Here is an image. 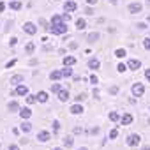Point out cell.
Segmentation results:
<instances>
[{
    "label": "cell",
    "instance_id": "cell-22",
    "mask_svg": "<svg viewBox=\"0 0 150 150\" xmlns=\"http://www.w3.org/2000/svg\"><path fill=\"white\" fill-rule=\"evenodd\" d=\"M74 64H76L74 57H64V65H74Z\"/></svg>",
    "mask_w": 150,
    "mask_h": 150
},
{
    "label": "cell",
    "instance_id": "cell-56",
    "mask_svg": "<svg viewBox=\"0 0 150 150\" xmlns=\"http://www.w3.org/2000/svg\"><path fill=\"white\" fill-rule=\"evenodd\" d=\"M148 124H150V120H148Z\"/></svg>",
    "mask_w": 150,
    "mask_h": 150
},
{
    "label": "cell",
    "instance_id": "cell-6",
    "mask_svg": "<svg viewBox=\"0 0 150 150\" xmlns=\"http://www.w3.org/2000/svg\"><path fill=\"white\" fill-rule=\"evenodd\" d=\"M50 138H51V134H50L48 131H41V132H37V139H39V141H42V143L50 141Z\"/></svg>",
    "mask_w": 150,
    "mask_h": 150
},
{
    "label": "cell",
    "instance_id": "cell-48",
    "mask_svg": "<svg viewBox=\"0 0 150 150\" xmlns=\"http://www.w3.org/2000/svg\"><path fill=\"white\" fill-rule=\"evenodd\" d=\"M74 132H76V134H80V132H83V129H81V127H76V129H74Z\"/></svg>",
    "mask_w": 150,
    "mask_h": 150
},
{
    "label": "cell",
    "instance_id": "cell-43",
    "mask_svg": "<svg viewBox=\"0 0 150 150\" xmlns=\"http://www.w3.org/2000/svg\"><path fill=\"white\" fill-rule=\"evenodd\" d=\"M16 42H18V39H16V37H13V39H11V42H9V44H11V46H16Z\"/></svg>",
    "mask_w": 150,
    "mask_h": 150
},
{
    "label": "cell",
    "instance_id": "cell-39",
    "mask_svg": "<svg viewBox=\"0 0 150 150\" xmlns=\"http://www.w3.org/2000/svg\"><path fill=\"white\" fill-rule=\"evenodd\" d=\"M62 20H64V21H69V20H71V14H69V13L65 11V14L62 16Z\"/></svg>",
    "mask_w": 150,
    "mask_h": 150
},
{
    "label": "cell",
    "instance_id": "cell-14",
    "mask_svg": "<svg viewBox=\"0 0 150 150\" xmlns=\"http://www.w3.org/2000/svg\"><path fill=\"white\" fill-rule=\"evenodd\" d=\"M7 110H9L11 113H16V111H20V104H18L16 101H13V103L7 104Z\"/></svg>",
    "mask_w": 150,
    "mask_h": 150
},
{
    "label": "cell",
    "instance_id": "cell-45",
    "mask_svg": "<svg viewBox=\"0 0 150 150\" xmlns=\"http://www.w3.org/2000/svg\"><path fill=\"white\" fill-rule=\"evenodd\" d=\"M9 150H20V146L18 145H9Z\"/></svg>",
    "mask_w": 150,
    "mask_h": 150
},
{
    "label": "cell",
    "instance_id": "cell-50",
    "mask_svg": "<svg viewBox=\"0 0 150 150\" xmlns=\"http://www.w3.org/2000/svg\"><path fill=\"white\" fill-rule=\"evenodd\" d=\"M108 2H110V4H117V0H108Z\"/></svg>",
    "mask_w": 150,
    "mask_h": 150
},
{
    "label": "cell",
    "instance_id": "cell-11",
    "mask_svg": "<svg viewBox=\"0 0 150 150\" xmlns=\"http://www.w3.org/2000/svg\"><path fill=\"white\" fill-rule=\"evenodd\" d=\"M64 9H65L67 13L76 11V2H71V0H69V2H65V4H64Z\"/></svg>",
    "mask_w": 150,
    "mask_h": 150
},
{
    "label": "cell",
    "instance_id": "cell-15",
    "mask_svg": "<svg viewBox=\"0 0 150 150\" xmlns=\"http://www.w3.org/2000/svg\"><path fill=\"white\" fill-rule=\"evenodd\" d=\"M20 129H21V132H30V131H32V124H30L28 120H25V122L21 124Z\"/></svg>",
    "mask_w": 150,
    "mask_h": 150
},
{
    "label": "cell",
    "instance_id": "cell-24",
    "mask_svg": "<svg viewBox=\"0 0 150 150\" xmlns=\"http://www.w3.org/2000/svg\"><path fill=\"white\" fill-rule=\"evenodd\" d=\"M37 101H39V103H46V101H48V94H46V92H39V94H37Z\"/></svg>",
    "mask_w": 150,
    "mask_h": 150
},
{
    "label": "cell",
    "instance_id": "cell-27",
    "mask_svg": "<svg viewBox=\"0 0 150 150\" xmlns=\"http://www.w3.org/2000/svg\"><path fill=\"white\" fill-rule=\"evenodd\" d=\"M34 50H35V44H34V42H28V44L25 46V51H27V53H34Z\"/></svg>",
    "mask_w": 150,
    "mask_h": 150
},
{
    "label": "cell",
    "instance_id": "cell-25",
    "mask_svg": "<svg viewBox=\"0 0 150 150\" xmlns=\"http://www.w3.org/2000/svg\"><path fill=\"white\" fill-rule=\"evenodd\" d=\"M125 55H127V53H125V50H122V48H118V50L115 51V57H117V58H124Z\"/></svg>",
    "mask_w": 150,
    "mask_h": 150
},
{
    "label": "cell",
    "instance_id": "cell-8",
    "mask_svg": "<svg viewBox=\"0 0 150 150\" xmlns=\"http://www.w3.org/2000/svg\"><path fill=\"white\" fill-rule=\"evenodd\" d=\"M71 113H72V115H80V113H83V106H81L80 103L72 104V106H71Z\"/></svg>",
    "mask_w": 150,
    "mask_h": 150
},
{
    "label": "cell",
    "instance_id": "cell-10",
    "mask_svg": "<svg viewBox=\"0 0 150 150\" xmlns=\"http://www.w3.org/2000/svg\"><path fill=\"white\" fill-rule=\"evenodd\" d=\"M99 67H101V62H99L97 58H90V60H88V69L96 71V69H99Z\"/></svg>",
    "mask_w": 150,
    "mask_h": 150
},
{
    "label": "cell",
    "instance_id": "cell-41",
    "mask_svg": "<svg viewBox=\"0 0 150 150\" xmlns=\"http://www.w3.org/2000/svg\"><path fill=\"white\" fill-rule=\"evenodd\" d=\"M138 28H139V30H145V28H148V27H146L145 23H138Z\"/></svg>",
    "mask_w": 150,
    "mask_h": 150
},
{
    "label": "cell",
    "instance_id": "cell-7",
    "mask_svg": "<svg viewBox=\"0 0 150 150\" xmlns=\"http://www.w3.org/2000/svg\"><path fill=\"white\" fill-rule=\"evenodd\" d=\"M129 13H132V14H138V13H141V4H138V2H132V4H129Z\"/></svg>",
    "mask_w": 150,
    "mask_h": 150
},
{
    "label": "cell",
    "instance_id": "cell-51",
    "mask_svg": "<svg viewBox=\"0 0 150 150\" xmlns=\"http://www.w3.org/2000/svg\"><path fill=\"white\" fill-rule=\"evenodd\" d=\"M78 150H88V148H87V146H81V148H78Z\"/></svg>",
    "mask_w": 150,
    "mask_h": 150
},
{
    "label": "cell",
    "instance_id": "cell-4",
    "mask_svg": "<svg viewBox=\"0 0 150 150\" xmlns=\"http://www.w3.org/2000/svg\"><path fill=\"white\" fill-rule=\"evenodd\" d=\"M23 30H25L27 34H30V35H34V34L37 32V27H35L34 23H30V21H27V23L23 25Z\"/></svg>",
    "mask_w": 150,
    "mask_h": 150
},
{
    "label": "cell",
    "instance_id": "cell-18",
    "mask_svg": "<svg viewBox=\"0 0 150 150\" xmlns=\"http://www.w3.org/2000/svg\"><path fill=\"white\" fill-rule=\"evenodd\" d=\"M76 28H78V30H85V28H87V21H85L83 18H80V20L76 21Z\"/></svg>",
    "mask_w": 150,
    "mask_h": 150
},
{
    "label": "cell",
    "instance_id": "cell-49",
    "mask_svg": "<svg viewBox=\"0 0 150 150\" xmlns=\"http://www.w3.org/2000/svg\"><path fill=\"white\" fill-rule=\"evenodd\" d=\"M4 9H6V4H4V2H0V13H2Z\"/></svg>",
    "mask_w": 150,
    "mask_h": 150
},
{
    "label": "cell",
    "instance_id": "cell-40",
    "mask_svg": "<svg viewBox=\"0 0 150 150\" xmlns=\"http://www.w3.org/2000/svg\"><path fill=\"white\" fill-rule=\"evenodd\" d=\"M14 64H16V60H11V62H7V64H6V67H7V69H11Z\"/></svg>",
    "mask_w": 150,
    "mask_h": 150
},
{
    "label": "cell",
    "instance_id": "cell-52",
    "mask_svg": "<svg viewBox=\"0 0 150 150\" xmlns=\"http://www.w3.org/2000/svg\"><path fill=\"white\" fill-rule=\"evenodd\" d=\"M146 6H150V0H146Z\"/></svg>",
    "mask_w": 150,
    "mask_h": 150
},
{
    "label": "cell",
    "instance_id": "cell-9",
    "mask_svg": "<svg viewBox=\"0 0 150 150\" xmlns=\"http://www.w3.org/2000/svg\"><path fill=\"white\" fill-rule=\"evenodd\" d=\"M14 94H16V96H28V88H27L25 85H18L16 90H14Z\"/></svg>",
    "mask_w": 150,
    "mask_h": 150
},
{
    "label": "cell",
    "instance_id": "cell-19",
    "mask_svg": "<svg viewBox=\"0 0 150 150\" xmlns=\"http://www.w3.org/2000/svg\"><path fill=\"white\" fill-rule=\"evenodd\" d=\"M58 99H60L62 103H65V101L69 99V92H67V90H60V92H58Z\"/></svg>",
    "mask_w": 150,
    "mask_h": 150
},
{
    "label": "cell",
    "instance_id": "cell-29",
    "mask_svg": "<svg viewBox=\"0 0 150 150\" xmlns=\"http://www.w3.org/2000/svg\"><path fill=\"white\" fill-rule=\"evenodd\" d=\"M60 21H64V20H62V16H58V14H55V16L51 18V25H55V23H60Z\"/></svg>",
    "mask_w": 150,
    "mask_h": 150
},
{
    "label": "cell",
    "instance_id": "cell-30",
    "mask_svg": "<svg viewBox=\"0 0 150 150\" xmlns=\"http://www.w3.org/2000/svg\"><path fill=\"white\" fill-rule=\"evenodd\" d=\"M127 69H129V67H127L125 64H118V67H117V71H118V72H125Z\"/></svg>",
    "mask_w": 150,
    "mask_h": 150
},
{
    "label": "cell",
    "instance_id": "cell-3",
    "mask_svg": "<svg viewBox=\"0 0 150 150\" xmlns=\"http://www.w3.org/2000/svg\"><path fill=\"white\" fill-rule=\"evenodd\" d=\"M139 141H141L139 134H131V136L127 138V145H129V146H138V145H139Z\"/></svg>",
    "mask_w": 150,
    "mask_h": 150
},
{
    "label": "cell",
    "instance_id": "cell-17",
    "mask_svg": "<svg viewBox=\"0 0 150 150\" xmlns=\"http://www.w3.org/2000/svg\"><path fill=\"white\" fill-rule=\"evenodd\" d=\"M50 78L57 81V80H60V78H64V74H62V71H53V72L50 74Z\"/></svg>",
    "mask_w": 150,
    "mask_h": 150
},
{
    "label": "cell",
    "instance_id": "cell-31",
    "mask_svg": "<svg viewBox=\"0 0 150 150\" xmlns=\"http://www.w3.org/2000/svg\"><path fill=\"white\" fill-rule=\"evenodd\" d=\"M62 90V87L58 85V83H55V85H51V92H55V94H58Z\"/></svg>",
    "mask_w": 150,
    "mask_h": 150
},
{
    "label": "cell",
    "instance_id": "cell-2",
    "mask_svg": "<svg viewBox=\"0 0 150 150\" xmlns=\"http://www.w3.org/2000/svg\"><path fill=\"white\" fill-rule=\"evenodd\" d=\"M143 94H145V87H143V83H139V81L134 83V85H132V96H134V97H141Z\"/></svg>",
    "mask_w": 150,
    "mask_h": 150
},
{
    "label": "cell",
    "instance_id": "cell-34",
    "mask_svg": "<svg viewBox=\"0 0 150 150\" xmlns=\"http://www.w3.org/2000/svg\"><path fill=\"white\" fill-rule=\"evenodd\" d=\"M58 129H60V122H58V120H55V122H53V132H57Z\"/></svg>",
    "mask_w": 150,
    "mask_h": 150
},
{
    "label": "cell",
    "instance_id": "cell-55",
    "mask_svg": "<svg viewBox=\"0 0 150 150\" xmlns=\"http://www.w3.org/2000/svg\"><path fill=\"white\" fill-rule=\"evenodd\" d=\"M148 21H150V14H148Z\"/></svg>",
    "mask_w": 150,
    "mask_h": 150
},
{
    "label": "cell",
    "instance_id": "cell-20",
    "mask_svg": "<svg viewBox=\"0 0 150 150\" xmlns=\"http://www.w3.org/2000/svg\"><path fill=\"white\" fill-rule=\"evenodd\" d=\"M62 143H64V146H72V143H74V139H72V136H65L64 139H62Z\"/></svg>",
    "mask_w": 150,
    "mask_h": 150
},
{
    "label": "cell",
    "instance_id": "cell-23",
    "mask_svg": "<svg viewBox=\"0 0 150 150\" xmlns=\"http://www.w3.org/2000/svg\"><path fill=\"white\" fill-rule=\"evenodd\" d=\"M62 74H64V78L72 76V69H71V65H65V69H62Z\"/></svg>",
    "mask_w": 150,
    "mask_h": 150
},
{
    "label": "cell",
    "instance_id": "cell-21",
    "mask_svg": "<svg viewBox=\"0 0 150 150\" xmlns=\"http://www.w3.org/2000/svg\"><path fill=\"white\" fill-rule=\"evenodd\" d=\"M9 7L14 9V11H20V9H21V2H18V0H13V2H9Z\"/></svg>",
    "mask_w": 150,
    "mask_h": 150
},
{
    "label": "cell",
    "instance_id": "cell-35",
    "mask_svg": "<svg viewBox=\"0 0 150 150\" xmlns=\"http://www.w3.org/2000/svg\"><path fill=\"white\" fill-rule=\"evenodd\" d=\"M85 99V94H80V96H76V97H74V101H76V103H81Z\"/></svg>",
    "mask_w": 150,
    "mask_h": 150
},
{
    "label": "cell",
    "instance_id": "cell-44",
    "mask_svg": "<svg viewBox=\"0 0 150 150\" xmlns=\"http://www.w3.org/2000/svg\"><path fill=\"white\" fill-rule=\"evenodd\" d=\"M90 132H92V134H97V132H99V127H92Z\"/></svg>",
    "mask_w": 150,
    "mask_h": 150
},
{
    "label": "cell",
    "instance_id": "cell-28",
    "mask_svg": "<svg viewBox=\"0 0 150 150\" xmlns=\"http://www.w3.org/2000/svg\"><path fill=\"white\" fill-rule=\"evenodd\" d=\"M110 120H111V122H117V120H120V115H118L117 111H111V113H110Z\"/></svg>",
    "mask_w": 150,
    "mask_h": 150
},
{
    "label": "cell",
    "instance_id": "cell-36",
    "mask_svg": "<svg viewBox=\"0 0 150 150\" xmlns=\"http://www.w3.org/2000/svg\"><path fill=\"white\" fill-rule=\"evenodd\" d=\"M117 92H118V87H117V85H113V87L110 88V94H111V96H115Z\"/></svg>",
    "mask_w": 150,
    "mask_h": 150
},
{
    "label": "cell",
    "instance_id": "cell-38",
    "mask_svg": "<svg viewBox=\"0 0 150 150\" xmlns=\"http://www.w3.org/2000/svg\"><path fill=\"white\" fill-rule=\"evenodd\" d=\"M90 83H99V80H97V76H96V74H92V76H90Z\"/></svg>",
    "mask_w": 150,
    "mask_h": 150
},
{
    "label": "cell",
    "instance_id": "cell-1",
    "mask_svg": "<svg viewBox=\"0 0 150 150\" xmlns=\"http://www.w3.org/2000/svg\"><path fill=\"white\" fill-rule=\"evenodd\" d=\"M51 34H55V35H64L65 32H67V25L64 23V21H60V23H55V25H51V30H50Z\"/></svg>",
    "mask_w": 150,
    "mask_h": 150
},
{
    "label": "cell",
    "instance_id": "cell-37",
    "mask_svg": "<svg viewBox=\"0 0 150 150\" xmlns=\"http://www.w3.org/2000/svg\"><path fill=\"white\" fill-rule=\"evenodd\" d=\"M117 136H118V131H117V129H113V131L110 132V138H111V139H115Z\"/></svg>",
    "mask_w": 150,
    "mask_h": 150
},
{
    "label": "cell",
    "instance_id": "cell-5",
    "mask_svg": "<svg viewBox=\"0 0 150 150\" xmlns=\"http://www.w3.org/2000/svg\"><path fill=\"white\" fill-rule=\"evenodd\" d=\"M127 67H129V69H132V71H138V69L141 67V62H139L138 58H131V60L127 62Z\"/></svg>",
    "mask_w": 150,
    "mask_h": 150
},
{
    "label": "cell",
    "instance_id": "cell-12",
    "mask_svg": "<svg viewBox=\"0 0 150 150\" xmlns=\"http://www.w3.org/2000/svg\"><path fill=\"white\" fill-rule=\"evenodd\" d=\"M30 115H32V111H30L28 108H21V110H20V117H21L23 120H28Z\"/></svg>",
    "mask_w": 150,
    "mask_h": 150
},
{
    "label": "cell",
    "instance_id": "cell-32",
    "mask_svg": "<svg viewBox=\"0 0 150 150\" xmlns=\"http://www.w3.org/2000/svg\"><path fill=\"white\" fill-rule=\"evenodd\" d=\"M35 101H37V96H27V103L28 104H34Z\"/></svg>",
    "mask_w": 150,
    "mask_h": 150
},
{
    "label": "cell",
    "instance_id": "cell-53",
    "mask_svg": "<svg viewBox=\"0 0 150 150\" xmlns=\"http://www.w3.org/2000/svg\"><path fill=\"white\" fill-rule=\"evenodd\" d=\"M145 150H150V146H146V148H145Z\"/></svg>",
    "mask_w": 150,
    "mask_h": 150
},
{
    "label": "cell",
    "instance_id": "cell-16",
    "mask_svg": "<svg viewBox=\"0 0 150 150\" xmlns=\"http://www.w3.org/2000/svg\"><path fill=\"white\" fill-rule=\"evenodd\" d=\"M23 81V76L21 74H14V76H11V85H18Z\"/></svg>",
    "mask_w": 150,
    "mask_h": 150
},
{
    "label": "cell",
    "instance_id": "cell-42",
    "mask_svg": "<svg viewBox=\"0 0 150 150\" xmlns=\"http://www.w3.org/2000/svg\"><path fill=\"white\" fill-rule=\"evenodd\" d=\"M145 78L150 81V69H146V71H145Z\"/></svg>",
    "mask_w": 150,
    "mask_h": 150
},
{
    "label": "cell",
    "instance_id": "cell-46",
    "mask_svg": "<svg viewBox=\"0 0 150 150\" xmlns=\"http://www.w3.org/2000/svg\"><path fill=\"white\" fill-rule=\"evenodd\" d=\"M85 13H87V14H94V11H92V7H87V9H85Z\"/></svg>",
    "mask_w": 150,
    "mask_h": 150
},
{
    "label": "cell",
    "instance_id": "cell-33",
    "mask_svg": "<svg viewBox=\"0 0 150 150\" xmlns=\"http://www.w3.org/2000/svg\"><path fill=\"white\" fill-rule=\"evenodd\" d=\"M143 46H145V50H150V37L143 39Z\"/></svg>",
    "mask_w": 150,
    "mask_h": 150
},
{
    "label": "cell",
    "instance_id": "cell-47",
    "mask_svg": "<svg viewBox=\"0 0 150 150\" xmlns=\"http://www.w3.org/2000/svg\"><path fill=\"white\" fill-rule=\"evenodd\" d=\"M87 4L88 6H94V4H97V0H87Z\"/></svg>",
    "mask_w": 150,
    "mask_h": 150
},
{
    "label": "cell",
    "instance_id": "cell-54",
    "mask_svg": "<svg viewBox=\"0 0 150 150\" xmlns=\"http://www.w3.org/2000/svg\"><path fill=\"white\" fill-rule=\"evenodd\" d=\"M53 150H62V148H53Z\"/></svg>",
    "mask_w": 150,
    "mask_h": 150
},
{
    "label": "cell",
    "instance_id": "cell-26",
    "mask_svg": "<svg viewBox=\"0 0 150 150\" xmlns=\"http://www.w3.org/2000/svg\"><path fill=\"white\" fill-rule=\"evenodd\" d=\"M97 39H99V34H97V32H92V34H88V41H90V42H96Z\"/></svg>",
    "mask_w": 150,
    "mask_h": 150
},
{
    "label": "cell",
    "instance_id": "cell-13",
    "mask_svg": "<svg viewBox=\"0 0 150 150\" xmlns=\"http://www.w3.org/2000/svg\"><path fill=\"white\" fill-rule=\"evenodd\" d=\"M120 122H122L124 125H129V124L132 122V115H131V113H125V115H122V117H120Z\"/></svg>",
    "mask_w": 150,
    "mask_h": 150
}]
</instances>
